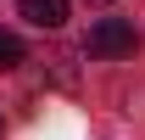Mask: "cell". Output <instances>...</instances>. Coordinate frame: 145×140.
I'll use <instances>...</instances> for the list:
<instances>
[{
    "instance_id": "5",
    "label": "cell",
    "mask_w": 145,
    "mask_h": 140,
    "mask_svg": "<svg viewBox=\"0 0 145 140\" xmlns=\"http://www.w3.org/2000/svg\"><path fill=\"white\" fill-rule=\"evenodd\" d=\"M0 135H6V129H0Z\"/></svg>"
},
{
    "instance_id": "4",
    "label": "cell",
    "mask_w": 145,
    "mask_h": 140,
    "mask_svg": "<svg viewBox=\"0 0 145 140\" xmlns=\"http://www.w3.org/2000/svg\"><path fill=\"white\" fill-rule=\"evenodd\" d=\"M89 6H112V0H89Z\"/></svg>"
},
{
    "instance_id": "2",
    "label": "cell",
    "mask_w": 145,
    "mask_h": 140,
    "mask_svg": "<svg viewBox=\"0 0 145 140\" xmlns=\"http://www.w3.org/2000/svg\"><path fill=\"white\" fill-rule=\"evenodd\" d=\"M17 11L34 28H45V34H56L61 22H67V0H17Z\"/></svg>"
},
{
    "instance_id": "3",
    "label": "cell",
    "mask_w": 145,
    "mask_h": 140,
    "mask_svg": "<svg viewBox=\"0 0 145 140\" xmlns=\"http://www.w3.org/2000/svg\"><path fill=\"white\" fill-rule=\"evenodd\" d=\"M22 62H28V51H22V39L11 34V28H0V73L22 67Z\"/></svg>"
},
{
    "instance_id": "1",
    "label": "cell",
    "mask_w": 145,
    "mask_h": 140,
    "mask_svg": "<svg viewBox=\"0 0 145 140\" xmlns=\"http://www.w3.org/2000/svg\"><path fill=\"white\" fill-rule=\"evenodd\" d=\"M84 51L89 56H101V62H117V56H134L140 51V28L128 17H101L89 28V39H84Z\"/></svg>"
}]
</instances>
